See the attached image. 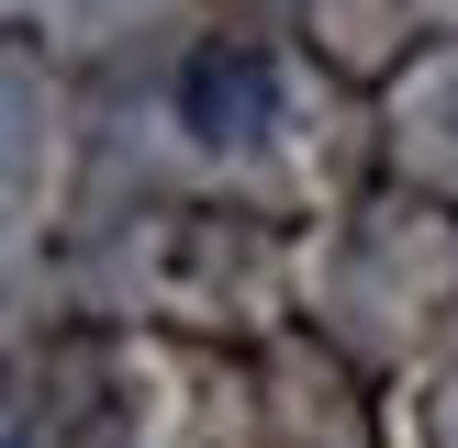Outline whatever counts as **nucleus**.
Here are the masks:
<instances>
[{"label":"nucleus","mask_w":458,"mask_h":448,"mask_svg":"<svg viewBox=\"0 0 458 448\" xmlns=\"http://www.w3.org/2000/svg\"><path fill=\"white\" fill-rule=\"evenodd\" d=\"M268 112H280L268 45H201V56L179 67V124H191L201 146H235V134H258Z\"/></svg>","instance_id":"nucleus-1"}]
</instances>
